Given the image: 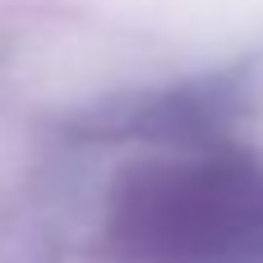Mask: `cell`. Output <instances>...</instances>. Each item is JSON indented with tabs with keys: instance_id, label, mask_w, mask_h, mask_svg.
<instances>
[{
	"instance_id": "6da1fadb",
	"label": "cell",
	"mask_w": 263,
	"mask_h": 263,
	"mask_svg": "<svg viewBox=\"0 0 263 263\" xmlns=\"http://www.w3.org/2000/svg\"><path fill=\"white\" fill-rule=\"evenodd\" d=\"M106 240L129 263H263V162L199 148L116 180Z\"/></svg>"
},
{
	"instance_id": "7a4b0ae2",
	"label": "cell",
	"mask_w": 263,
	"mask_h": 263,
	"mask_svg": "<svg viewBox=\"0 0 263 263\" xmlns=\"http://www.w3.org/2000/svg\"><path fill=\"white\" fill-rule=\"evenodd\" d=\"M250 88L240 69L148 88L134 97H111L83 111L79 134L88 139H162V143H208L231 116H240Z\"/></svg>"
}]
</instances>
